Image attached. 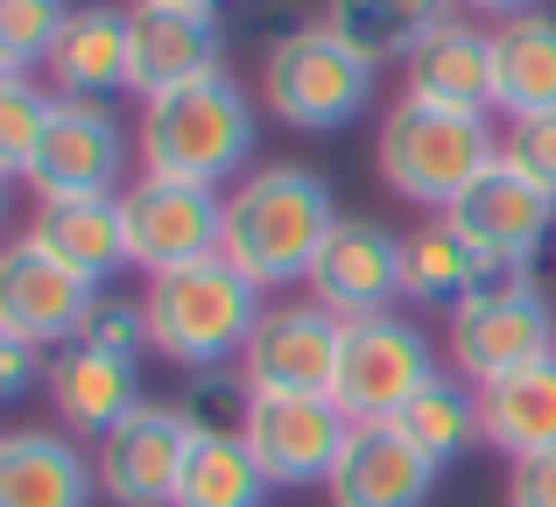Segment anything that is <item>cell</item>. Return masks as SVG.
Returning a JSON list of instances; mask_svg holds the SVG:
<instances>
[{
    "label": "cell",
    "instance_id": "obj_1",
    "mask_svg": "<svg viewBox=\"0 0 556 507\" xmlns=\"http://www.w3.org/2000/svg\"><path fill=\"white\" fill-rule=\"evenodd\" d=\"M331 233H339V198L303 163H268L240 177L226 198V261L261 289L311 282Z\"/></svg>",
    "mask_w": 556,
    "mask_h": 507
},
{
    "label": "cell",
    "instance_id": "obj_2",
    "mask_svg": "<svg viewBox=\"0 0 556 507\" xmlns=\"http://www.w3.org/2000/svg\"><path fill=\"white\" fill-rule=\"evenodd\" d=\"M141 310H149L155 353L190 367V373H212V367H226V359L247 353V339H254V325H261L268 303H261L254 275H240L226 254H218V261H198V268L149 275Z\"/></svg>",
    "mask_w": 556,
    "mask_h": 507
},
{
    "label": "cell",
    "instance_id": "obj_3",
    "mask_svg": "<svg viewBox=\"0 0 556 507\" xmlns=\"http://www.w3.org/2000/svg\"><path fill=\"white\" fill-rule=\"evenodd\" d=\"M247 155H254V106L226 71L177 85V92L141 106V163H149V177L218 191L232 169H247Z\"/></svg>",
    "mask_w": 556,
    "mask_h": 507
},
{
    "label": "cell",
    "instance_id": "obj_4",
    "mask_svg": "<svg viewBox=\"0 0 556 507\" xmlns=\"http://www.w3.org/2000/svg\"><path fill=\"white\" fill-rule=\"evenodd\" d=\"M380 183L408 205H437L451 212L493 163H501V135H493L486 113H451V106H402L380 121Z\"/></svg>",
    "mask_w": 556,
    "mask_h": 507
},
{
    "label": "cell",
    "instance_id": "obj_5",
    "mask_svg": "<svg viewBox=\"0 0 556 507\" xmlns=\"http://www.w3.org/2000/svg\"><path fill=\"white\" fill-rule=\"evenodd\" d=\"M374 56H359L353 42L331 22L317 28H289L282 42L261 64V99H268L275 121L303 127V135H331V127L359 121L374 99Z\"/></svg>",
    "mask_w": 556,
    "mask_h": 507
},
{
    "label": "cell",
    "instance_id": "obj_6",
    "mask_svg": "<svg viewBox=\"0 0 556 507\" xmlns=\"http://www.w3.org/2000/svg\"><path fill=\"white\" fill-rule=\"evenodd\" d=\"M549 353H556V310H549L543 289H535L529 268L507 275L501 289L472 296L451 317V367L472 388H493V381H507V373L535 367Z\"/></svg>",
    "mask_w": 556,
    "mask_h": 507
},
{
    "label": "cell",
    "instance_id": "obj_7",
    "mask_svg": "<svg viewBox=\"0 0 556 507\" xmlns=\"http://www.w3.org/2000/svg\"><path fill=\"white\" fill-rule=\"evenodd\" d=\"M437 381V345L422 339V325L408 317H359L345 325V359H339V402L353 423H394L422 388Z\"/></svg>",
    "mask_w": 556,
    "mask_h": 507
},
{
    "label": "cell",
    "instance_id": "obj_8",
    "mask_svg": "<svg viewBox=\"0 0 556 507\" xmlns=\"http://www.w3.org/2000/svg\"><path fill=\"white\" fill-rule=\"evenodd\" d=\"M121 219H127V261L149 275L169 268H198V261L226 254V198L204 183H177V177H149L121 191Z\"/></svg>",
    "mask_w": 556,
    "mask_h": 507
},
{
    "label": "cell",
    "instance_id": "obj_9",
    "mask_svg": "<svg viewBox=\"0 0 556 507\" xmlns=\"http://www.w3.org/2000/svg\"><path fill=\"white\" fill-rule=\"evenodd\" d=\"M345 359V317L325 303H268L240 353V381L254 395H331Z\"/></svg>",
    "mask_w": 556,
    "mask_h": 507
},
{
    "label": "cell",
    "instance_id": "obj_10",
    "mask_svg": "<svg viewBox=\"0 0 556 507\" xmlns=\"http://www.w3.org/2000/svg\"><path fill=\"white\" fill-rule=\"evenodd\" d=\"M240 438L275 486H331L353 444V416L331 395H254Z\"/></svg>",
    "mask_w": 556,
    "mask_h": 507
},
{
    "label": "cell",
    "instance_id": "obj_11",
    "mask_svg": "<svg viewBox=\"0 0 556 507\" xmlns=\"http://www.w3.org/2000/svg\"><path fill=\"white\" fill-rule=\"evenodd\" d=\"M394 296H408V240H394L374 219H339L311 268V303L359 325V317H388Z\"/></svg>",
    "mask_w": 556,
    "mask_h": 507
},
{
    "label": "cell",
    "instance_id": "obj_12",
    "mask_svg": "<svg viewBox=\"0 0 556 507\" xmlns=\"http://www.w3.org/2000/svg\"><path fill=\"white\" fill-rule=\"evenodd\" d=\"M92 303H99V282L64 268V261L50 248H36L28 233L0 254V331H14V339L71 345L85 331V317H92Z\"/></svg>",
    "mask_w": 556,
    "mask_h": 507
},
{
    "label": "cell",
    "instance_id": "obj_13",
    "mask_svg": "<svg viewBox=\"0 0 556 507\" xmlns=\"http://www.w3.org/2000/svg\"><path fill=\"white\" fill-rule=\"evenodd\" d=\"M226 56L218 36V8H163V0H135V22H127V92L163 99L177 85H198Z\"/></svg>",
    "mask_w": 556,
    "mask_h": 507
},
{
    "label": "cell",
    "instance_id": "obj_14",
    "mask_svg": "<svg viewBox=\"0 0 556 507\" xmlns=\"http://www.w3.org/2000/svg\"><path fill=\"white\" fill-rule=\"evenodd\" d=\"M451 226H458L465 240H472L486 261H507V268H529L535 254L549 248V233H556V198L543 191V183H529L515 163H493L486 177L472 183V191L458 198V205L444 212Z\"/></svg>",
    "mask_w": 556,
    "mask_h": 507
},
{
    "label": "cell",
    "instance_id": "obj_15",
    "mask_svg": "<svg viewBox=\"0 0 556 507\" xmlns=\"http://www.w3.org/2000/svg\"><path fill=\"white\" fill-rule=\"evenodd\" d=\"M190 438H198V430L184 423V409L141 402L113 438H99V486L121 507H177Z\"/></svg>",
    "mask_w": 556,
    "mask_h": 507
},
{
    "label": "cell",
    "instance_id": "obj_16",
    "mask_svg": "<svg viewBox=\"0 0 556 507\" xmlns=\"http://www.w3.org/2000/svg\"><path fill=\"white\" fill-rule=\"evenodd\" d=\"M121 169H127L121 121L92 99H56V121L42 135L36 163H28L36 198H113Z\"/></svg>",
    "mask_w": 556,
    "mask_h": 507
},
{
    "label": "cell",
    "instance_id": "obj_17",
    "mask_svg": "<svg viewBox=\"0 0 556 507\" xmlns=\"http://www.w3.org/2000/svg\"><path fill=\"white\" fill-rule=\"evenodd\" d=\"M437 458L416 452L394 423H353L339 472H331V507H422L437 494Z\"/></svg>",
    "mask_w": 556,
    "mask_h": 507
},
{
    "label": "cell",
    "instance_id": "obj_18",
    "mask_svg": "<svg viewBox=\"0 0 556 507\" xmlns=\"http://www.w3.org/2000/svg\"><path fill=\"white\" fill-rule=\"evenodd\" d=\"M42 381H50L56 416H64L71 430H85V438H113V430L141 409V373H135V359L92 353V345H64V353L50 359V373H42Z\"/></svg>",
    "mask_w": 556,
    "mask_h": 507
},
{
    "label": "cell",
    "instance_id": "obj_19",
    "mask_svg": "<svg viewBox=\"0 0 556 507\" xmlns=\"http://www.w3.org/2000/svg\"><path fill=\"white\" fill-rule=\"evenodd\" d=\"M408 99L451 113H493V36L472 22H444L408 50Z\"/></svg>",
    "mask_w": 556,
    "mask_h": 507
},
{
    "label": "cell",
    "instance_id": "obj_20",
    "mask_svg": "<svg viewBox=\"0 0 556 507\" xmlns=\"http://www.w3.org/2000/svg\"><path fill=\"white\" fill-rule=\"evenodd\" d=\"M99 466L56 430H14L0 438V507H92Z\"/></svg>",
    "mask_w": 556,
    "mask_h": 507
},
{
    "label": "cell",
    "instance_id": "obj_21",
    "mask_svg": "<svg viewBox=\"0 0 556 507\" xmlns=\"http://www.w3.org/2000/svg\"><path fill=\"white\" fill-rule=\"evenodd\" d=\"M28 240L50 248L64 268H78L85 282H106L113 268H127V219L121 198H42Z\"/></svg>",
    "mask_w": 556,
    "mask_h": 507
},
{
    "label": "cell",
    "instance_id": "obj_22",
    "mask_svg": "<svg viewBox=\"0 0 556 507\" xmlns=\"http://www.w3.org/2000/svg\"><path fill=\"white\" fill-rule=\"evenodd\" d=\"M507 275H521V268L486 261L451 219H430L422 233H408V296L430 303V310H451V317H458L465 303L486 296V289H501Z\"/></svg>",
    "mask_w": 556,
    "mask_h": 507
},
{
    "label": "cell",
    "instance_id": "obj_23",
    "mask_svg": "<svg viewBox=\"0 0 556 507\" xmlns=\"http://www.w3.org/2000/svg\"><path fill=\"white\" fill-rule=\"evenodd\" d=\"M127 22L135 8H71L64 36L50 50V78L64 99H106L127 92Z\"/></svg>",
    "mask_w": 556,
    "mask_h": 507
},
{
    "label": "cell",
    "instance_id": "obj_24",
    "mask_svg": "<svg viewBox=\"0 0 556 507\" xmlns=\"http://www.w3.org/2000/svg\"><path fill=\"white\" fill-rule=\"evenodd\" d=\"M493 106L507 121L556 113V14H515L493 28Z\"/></svg>",
    "mask_w": 556,
    "mask_h": 507
},
{
    "label": "cell",
    "instance_id": "obj_25",
    "mask_svg": "<svg viewBox=\"0 0 556 507\" xmlns=\"http://www.w3.org/2000/svg\"><path fill=\"white\" fill-rule=\"evenodd\" d=\"M479 423H486V444L507 458L549 452L556 444V353L507 373V381H493V388H479Z\"/></svg>",
    "mask_w": 556,
    "mask_h": 507
},
{
    "label": "cell",
    "instance_id": "obj_26",
    "mask_svg": "<svg viewBox=\"0 0 556 507\" xmlns=\"http://www.w3.org/2000/svg\"><path fill=\"white\" fill-rule=\"evenodd\" d=\"M325 22L339 28L359 56H374V64L380 56H402L408 64V50L451 22V0H331Z\"/></svg>",
    "mask_w": 556,
    "mask_h": 507
},
{
    "label": "cell",
    "instance_id": "obj_27",
    "mask_svg": "<svg viewBox=\"0 0 556 507\" xmlns=\"http://www.w3.org/2000/svg\"><path fill=\"white\" fill-rule=\"evenodd\" d=\"M268 494H275V480L247 452V438H190L177 507H261Z\"/></svg>",
    "mask_w": 556,
    "mask_h": 507
},
{
    "label": "cell",
    "instance_id": "obj_28",
    "mask_svg": "<svg viewBox=\"0 0 556 507\" xmlns=\"http://www.w3.org/2000/svg\"><path fill=\"white\" fill-rule=\"evenodd\" d=\"M394 430H402L416 452H430L437 466L465 458L472 444H486V423H479V395H465L451 373H437V381L422 388V395L408 402L402 416H394Z\"/></svg>",
    "mask_w": 556,
    "mask_h": 507
},
{
    "label": "cell",
    "instance_id": "obj_29",
    "mask_svg": "<svg viewBox=\"0 0 556 507\" xmlns=\"http://www.w3.org/2000/svg\"><path fill=\"white\" fill-rule=\"evenodd\" d=\"M50 121H56V99L36 92L22 71H8V78H0V169H8V177H28Z\"/></svg>",
    "mask_w": 556,
    "mask_h": 507
},
{
    "label": "cell",
    "instance_id": "obj_30",
    "mask_svg": "<svg viewBox=\"0 0 556 507\" xmlns=\"http://www.w3.org/2000/svg\"><path fill=\"white\" fill-rule=\"evenodd\" d=\"M64 22H71L64 0H0V64L22 71V78L28 64H50Z\"/></svg>",
    "mask_w": 556,
    "mask_h": 507
},
{
    "label": "cell",
    "instance_id": "obj_31",
    "mask_svg": "<svg viewBox=\"0 0 556 507\" xmlns=\"http://www.w3.org/2000/svg\"><path fill=\"white\" fill-rule=\"evenodd\" d=\"M184 423L198 430V438H240L247 430V409H254V388L247 381H226V373H198V381L184 388Z\"/></svg>",
    "mask_w": 556,
    "mask_h": 507
},
{
    "label": "cell",
    "instance_id": "obj_32",
    "mask_svg": "<svg viewBox=\"0 0 556 507\" xmlns=\"http://www.w3.org/2000/svg\"><path fill=\"white\" fill-rule=\"evenodd\" d=\"M71 345H92V353H113V359H141V345L149 339V310L141 303H121V296H99L92 317H85V331Z\"/></svg>",
    "mask_w": 556,
    "mask_h": 507
},
{
    "label": "cell",
    "instance_id": "obj_33",
    "mask_svg": "<svg viewBox=\"0 0 556 507\" xmlns=\"http://www.w3.org/2000/svg\"><path fill=\"white\" fill-rule=\"evenodd\" d=\"M501 155L521 169L529 183H543L556 198V113H535V121H507V141Z\"/></svg>",
    "mask_w": 556,
    "mask_h": 507
},
{
    "label": "cell",
    "instance_id": "obj_34",
    "mask_svg": "<svg viewBox=\"0 0 556 507\" xmlns=\"http://www.w3.org/2000/svg\"><path fill=\"white\" fill-rule=\"evenodd\" d=\"M507 507H556V444L507 466Z\"/></svg>",
    "mask_w": 556,
    "mask_h": 507
},
{
    "label": "cell",
    "instance_id": "obj_35",
    "mask_svg": "<svg viewBox=\"0 0 556 507\" xmlns=\"http://www.w3.org/2000/svg\"><path fill=\"white\" fill-rule=\"evenodd\" d=\"M36 373H42V345L0 331V402H22L28 388H36Z\"/></svg>",
    "mask_w": 556,
    "mask_h": 507
},
{
    "label": "cell",
    "instance_id": "obj_36",
    "mask_svg": "<svg viewBox=\"0 0 556 507\" xmlns=\"http://www.w3.org/2000/svg\"><path fill=\"white\" fill-rule=\"evenodd\" d=\"M465 8H479V14H501V22H515V14H535V0H465Z\"/></svg>",
    "mask_w": 556,
    "mask_h": 507
},
{
    "label": "cell",
    "instance_id": "obj_37",
    "mask_svg": "<svg viewBox=\"0 0 556 507\" xmlns=\"http://www.w3.org/2000/svg\"><path fill=\"white\" fill-rule=\"evenodd\" d=\"M163 8H218V0H163Z\"/></svg>",
    "mask_w": 556,
    "mask_h": 507
}]
</instances>
